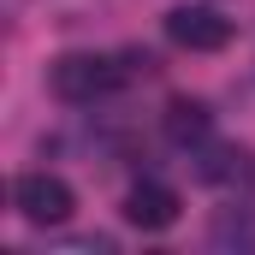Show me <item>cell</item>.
<instances>
[{
  "label": "cell",
  "instance_id": "6da1fadb",
  "mask_svg": "<svg viewBox=\"0 0 255 255\" xmlns=\"http://www.w3.org/2000/svg\"><path fill=\"white\" fill-rule=\"evenodd\" d=\"M48 83H54L60 101H95V95L125 83V65H113L107 54H60L54 71H48Z\"/></svg>",
  "mask_w": 255,
  "mask_h": 255
},
{
  "label": "cell",
  "instance_id": "7a4b0ae2",
  "mask_svg": "<svg viewBox=\"0 0 255 255\" xmlns=\"http://www.w3.org/2000/svg\"><path fill=\"white\" fill-rule=\"evenodd\" d=\"M12 208H18L30 226H65L71 208H77V196H71V184L54 178V172H24V178L12 184Z\"/></svg>",
  "mask_w": 255,
  "mask_h": 255
},
{
  "label": "cell",
  "instance_id": "3957f363",
  "mask_svg": "<svg viewBox=\"0 0 255 255\" xmlns=\"http://www.w3.org/2000/svg\"><path fill=\"white\" fill-rule=\"evenodd\" d=\"M166 36L190 54H220L232 42V18H220L214 6H172L166 12Z\"/></svg>",
  "mask_w": 255,
  "mask_h": 255
},
{
  "label": "cell",
  "instance_id": "277c9868",
  "mask_svg": "<svg viewBox=\"0 0 255 255\" xmlns=\"http://www.w3.org/2000/svg\"><path fill=\"white\" fill-rule=\"evenodd\" d=\"M125 220L136 232H166V226H178V190H166V184H136L125 196Z\"/></svg>",
  "mask_w": 255,
  "mask_h": 255
},
{
  "label": "cell",
  "instance_id": "5b68a950",
  "mask_svg": "<svg viewBox=\"0 0 255 255\" xmlns=\"http://www.w3.org/2000/svg\"><path fill=\"white\" fill-rule=\"evenodd\" d=\"M250 166H244V148H208L202 160H196V178L202 184H238Z\"/></svg>",
  "mask_w": 255,
  "mask_h": 255
},
{
  "label": "cell",
  "instance_id": "8992f818",
  "mask_svg": "<svg viewBox=\"0 0 255 255\" xmlns=\"http://www.w3.org/2000/svg\"><path fill=\"white\" fill-rule=\"evenodd\" d=\"M166 136L172 142H202L208 136V107L202 101H172L166 107Z\"/></svg>",
  "mask_w": 255,
  "mask_h": 255
}]
</instances>
